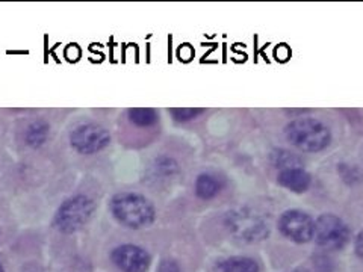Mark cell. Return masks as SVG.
I'll list each match as a JSON object with an SVG mask.
<instances>
[{"mask_svg":"<svg viewBox=\"0 0 363 272\" xmlns=\"http://www.w3.org/2000/svg\"><path fill=\"white\" fill-rule=\"evenodd\" d=\"M356 253H357V256L363 260V230L357 234V237H356Z\"/></svg>","mask_w":363,"mask_h":272,"instance_id":"cell-18","label":"cell"},{"mask_svg":"<svg viewBox=\"0 0 363 272\" xmlns=\"http://www.w3.org/2000/svg\"><path fill=\"white\" fill-rule=\"evenodd\" d=\"M112 262L123 272H145L150 266L152 259L144 248L124 244L112 251Z\"/></svg>","mask_w":363,"mask_h":272,"instance_id":"cell-8","label":"cell"},{"mask_svg":"<svg viewBox=\"0 0 363 272\" xmlns=\"http://www.w3.org/2000/svg\"><path fill=\"white\" fill-rule=\"evenodd\" d=\"M271 164L274 168H277L279 171H283V169H289V168H301V159L285 149H277L271 153Z\"/></svg>","mask_w":363,"mask_h":272,"instance_id":"cell-13","label":"cell"},{"mask_svg":"<svg viewBox=\"0 0 363 272\" xmlns=\"http://www.w3.org/2000/svg\"><path fill=\"white\" fill-rule=\"evenodd\" d=\"M159 272H180V268L173 260H165V262L161 264L159 266Z\"/></svg>","mask_w":363,"mask_h":272,"instance_id":"cell-17","label":"cell"},{"mask_svg":"<svg viewBox=\"0 0 363 272\" xmlns=\"http://www.w3.org/2000/svg\"><path fill=\"white\" fill-rule=\"evenodd\" d=\"M286 140L304 153H318L332 142V133L325 124L316 118L298 117L285 128Z\"/></svg>","mask_w":363,"mask_h":272,"instance_id":"cell-2","label":"cell"},{"mask_svg":"<svg viewBox=\"0 0 363 272\" xmlns=\"http://www.w3.org/2000/svg\"><path fill=\"white\" fill-rule=\"evenodd\" d=\"M0 272H5V269H4V266H2V265H0Z\"/></svg>","mask_w":363,"mask_h":272,"instance_id":"cell-20","label":"cell"},{"mask_svg":"<svg viewBox=\"0 0 363 272\" xmlns=\"http://www.w3.org/2000/svg\"><path fill=\"white\" fill-rule=\"evenodd\" d=\"M128 120L132 126L138 129H150L159 121V113L152 108H133L128 109Z\"/></svg>","mask_w":363,"mask_h":272,"instance_id":"cell-12","label":"cell"},{"mask_svg":"<svg viewBox=\"0 0 363 272\" xmlns=\"http://www.w3.org/2000/svg\"><path fill=\"white\" fill-rule=\"evenodd\" d=\"M225 225L235 237L244 242L264 241L269 233L268 221L248 208H240L227 213Z\"/></svg>","mask_w":363,"mask_h":272,"instance_id":"cell-5","label":"cell"},{"mask_svg":"<svg viewBox=\"0 0 363 272\" xmlns=\"http://www.w3.org/2000/svg\"><path fill=\"white\" fill-rule=\"evenodd\" d=\"M109 210L120 225L132 230L150 227L157 217L155 204L140 192L121 191L109 200Z\"/></svg>","mask_w":363,"mask_h":272,"instance_id":"cell-1","label":"cell"},{"mask_svg":"<svg viewBox=\"0 0 363 272\" xmlns=\"http://www.w3.org/2000/svg\"><path fill=\"white\" fill-rule=\"evenodd\" d=\"M313 229L315 221L311 218V215L298 209L283 212L279 220V230L281 232V234L297 244H306L312 241Z\"/></svg>","mask_w":363,"mask_h":272,"instance_id":"cell-7","label":"cell"},{"mask_svg":"<svg viewBox=\"0 0 363 272\" xmlns=\"http://www.w3.org/2000/svg\"><path fill=\"white\" fill-rule=\"evenodd\" d=\"M50 135L52 126L48 120L33 118L28 124H25V129L21 130V141L29 149L38 150L49 142Z\"/></svg>","mask_w":363,"mask_h":272,"instance_id":"cell-9","label":"cell"},{"mask_svg":"<svg viewBox=\"0 0 363 272\" xmlns=\"http://www.w3.org/2000/svg\"><path fill=\"white\" fill-rule=\"evenodd\" d=\"M313 239L327 251L342 249L350 241V229L336 215L323 213L315 220Z\"/></svg>","mask_w":363,"mask_h":272,"instance_id":"cell-6","label":"cell"},{"mask_svg":"<svg viewBox=\"0 0 363 272\" xmlns=\"http://www.w3.org/2000/svg\"><path fill=\"white\" fill-rule=\"evenodd\" d=\"M194 191H196V196L199 198L212 200L213 197H217L218 192L221 191V183H220L217 176L209 174V173H203L196 178Z\"/></svg>","mask_w":363,"mask_h":272,"instance_id":"cell-11","label":"cell"},{"mask_svg":"<svg viewBox=\"0 0 363 272\" xmlns=\"http://www.w3.org/2000/svg\"><path fill=\"white\" fill-rule=\"evenodd\" d=\"M177 171H179V164L176 162V159L169 156H162L156 159L155 164L152 165L153 177H159L161 180L174 177Z\"/></svg>","mask_w":363,"mask_h":272,"instance_id":"cell-14","label":"cell"},{"mask_svg":"<svg viewBox=\"0 0 363 272\" xmlns=\"http://www.w3.org/2000/svg\"><path fill=\"white\" fill-rule=\"evenodd\" d=\"M68 142L74 153L93 156L108 149L111 144V132L101 123L86 120L77 123L68 132Z\"/></svg>","mask_w":363,"mask_h":272,"instance_id":"cell-4","label":"cell"},{"mask_svg":"<svg viewBox=\"0 0 363 272\" xmlns=\"http://www.w3.org/2000/svg\"><path fill=\"white\" fill-rule=\"evenodd\" d=\"M223 272H259L256 260L250 257H232L221 264Z\"/></svg>","mask_w":363,"mask_h":272,"instance_id":"cell-15","label":"cell"},{"mask_svg":"<svg viewBox=\"0 0 363 272\" xmlns=\"http://www.w3.org/2000/svg\"><path fill=\"white\" fill-rule=\"evenodd\" d=\"M96 209L97 204L93 197L84 194V192H77V194L70 196L61 203V206L55 213L53 224L61 233H76L84 229L93 218Z\"/></svg>","mask_w":363,"mask_h":272,"instance_id":"cell-3","label":"cell"},{"mask_svg":"<svg viewBox=\"0 0 363 272\" xmlns=\"http://www.w3.org/2000/svg\"><path fill=\"white\" fill-rule=\"evenodd\" d=\"M169 112H172V115L174 117L176 121L186 123V121L197 118L200 113L204 112V109H200V108H174Z\"/></svg>","mask_w":363,"mask_h":272,"instance_id":"cell-16","label":"cell"},{"mask_svg":"<svg viewBox=\"0 0 363 272\" xmlns=\"http://www.w3.org/2000/svg\"><path fill=\"white\" fill-rule=\"evenodd\" d=\"M291 272H309V271L308 269H303V268H298V269H294Z\"/></svg>","mask_w":363,"mask_h":272,"instance_id":"cell-19","label":"cell"},{"mask_svg":"<svg viewBox=\"0 0 363 272\" xmlns=\"http://www.w3.org/2000/svg\"><path fill=\"white\" fill-rule=\"evenodd\" d=\"M277 181L280 186L286 188L288 191H292L295 194H301V192H306L311 188L312 177L303 166L289 168V169H283V171L279 173Z\"/></svg>","mask_w":363,"mask_h":272,"instance_id":"cell-10","label":"cell"}]
</instances>
